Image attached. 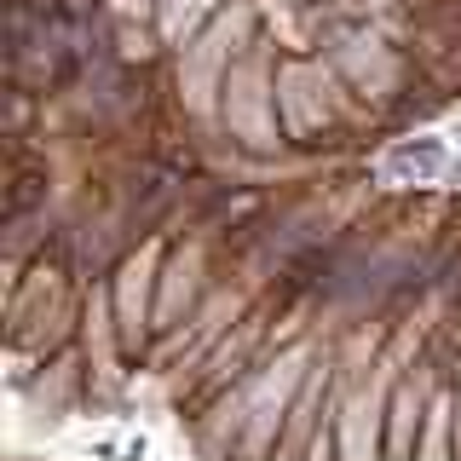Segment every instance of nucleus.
Returning a JSON list of instances; mask_svg holds the SVG:
<instances>
[{"label": "nucleus", "mask_w": 461, "mask_h": 461, "mask_svg": "<svg viewBox=\"0 0 461 461\" xmlns=\"http://www.w3.org/2000/svg\"><path fill=\"white\" fill-rule=\"evenodd\" d=\"M220 93H225L230 133L249 144H271V133H277V115H271V104H277V64L266 58V41H254V52H242L230 64Z\"/></svg>", "instance_id": "nucleus-1"}, {"label": "nucleus", "mask_w": 461, "mask_h": 461, "mask_svg": "<svg viewBox=\"0 0 461 461\" xmlns=\"http://www.w3.org/2000/svg\"><path fill=\"white\" fill-rule=\"evenodd\" d=\"M156 283H162V242H144L115 271V340H122V357L144 352V329L156 317Z\"/></svg>", "instance_id": "nucleus-2"}, {"label": "nucleus", "mask_w": 461, "mask_h": 461, "mask_svg": "<svg viewBox=\"0 0 461 461\" xmlns=\"http://www.w3.org/2000/svg\"><path fill=\"white\" fill-rule=\"evenodd\" d=\"M249 29H254V12L249 6H225V12H213L208 29L196 35L191 58H185V86H191V104L196 110H208L213 104V86H225V76H230L225 52L237 47V35H249Z\"/></svg>", "instance_id": "nucleus-3"}, {"label": "nucleus", "mask_w": 461, "mask_h": 461, "mask_svg": "<svg viewBox=\"0 0 461 461\" xmlns=\"http://www.w3.org/2000/svg\"><path fill=\"white\" fill-rule=\"evenodd\" d=\"M196 300H208V294H202V249H196V242H179V249L167 254V266H162V283H156V317H150V329L179 335V323L191 317Z\"/></svg>", "instance_id": "nucleus-4"}, {"label": "nucleus", "mask_w": 461, "mask_h": 461, "mask_svg": "<svg viewBox=\"0 0 461 461\" xmlns=\"http://www.w3.org/2000/svg\"><path fill=\"white\" fill-rule=\"evenodd\" d=\"M323 69L300 64V58H277V115H283V133L288 139H306L317 122H323Z\"/></svg>", "instance_id": "nucleus-5"}, {"label": "nucleus", "mask_w": 461, "mask_h": 461, "mask_svg": "<svg viewBox=\"0 0 461 461\" xmlns=\"http://www.w3.org/2000/svg\"><path fill=\"white\" fill-rule=\"evenodd\" d=\"M386 173H393V179H415V185L438 179L444 173V144L438 139H398L393 150H386Z\"/></svg>", "instance_id": "nucleus-6"}]
</instances>
